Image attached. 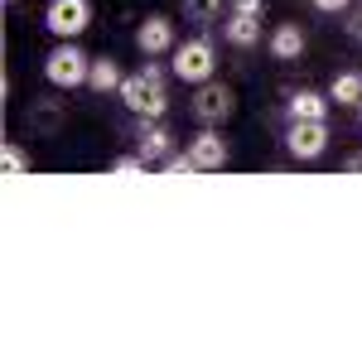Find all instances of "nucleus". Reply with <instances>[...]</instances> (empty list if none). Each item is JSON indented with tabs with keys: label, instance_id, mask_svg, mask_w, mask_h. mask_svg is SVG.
Segmentation results:
<instances>
[{
	"label": "nucleus",
	"instance_id": "obj_15",
	"mask_svg": "<svg viewBox=\"0 0 362 362\" xmlns=\"http://www.w3.org/2000/svg\"><path fill=\"white\" fill-rule=\"evenodd\" d=\"M121 83H126V73H121V63H116L112 54H102V58H92V73H87V87L92 92H121Z\"/></svg>",
	"mask_w": 362,
	"mask_h": 362
},
{
	"label": "nucleus",
	"instance_id": "obj_10",
	"mask_svg": "<svg viewBox=\"0 0 362 362\" xmlns=\"http://www.w3.org/2000/svg\"><path fill=\"white\" fill-rule=\"evenodd\" d=\"M136 150L150 160V169H160V160H169V155H174V131H169L165 121H140Z\"/></svg>",
	"mask_w": 362,
	"mask_h": 362
},
{
	"label": "nucleus",
	"instance_id": "obj_21",
	"mask_svg": "<svg viewBox=\"0 0 362 362\" xmlns=\"http://www.w3.org/2000/svg\"><path fill=\"white\" fill-rule=\"evenodd\" d=\"M232 10H247V15H266V0H232Z\"/></svg>",
	"mask_w": 362,
	"mask_h": 362
},
{
	"label": "nucleus",
	"instance_id": "obj_5",
	"mask_svg": "<svg viewBox=\"0 0 362 362\" xmlns=\"http://www.w3.org/2000/svg\"><path fill=\"white\" fill-rule=\"evenodd\" d=\"M44 29L54 39H78L92 29V0H49L44 5Z\"/></svg>",
	"mask_w": 362,
	"mask_h": 362
},
{
	"label": "nucleus",
	"instance_id": "obj_6",
	"mask_svg": "<svg viewBox=\"0 0 362 362\" xmlns=\"http://www.w3.org/2000/svg\"><path fill=\"white\" fill-rule=\"evenodd\" d=\"M285 150L295 155V160H319L324 150H329V121H290L285 126Z\"/></svg>",
	"mask_w": 362,
	"mask_h": 362
},
{
	"label": "nucleus",
	"instance_id": "obj_4",
	"mask_svg": "<svg viewBox=\"0 0 362 362\" xmlns=\"http://www.w3.org/2000/svg\"><path fill=\"white\" fill-rule=\"evenodd\" d=\"M189 112H194L198 126H227L232 112H237V92L218 78H208V83L194 87V102H189Z\"/></svg>",
	"mask_w": 362,
	"mask_h": 362
},
{
	"label": "nucleus",
	"instance_id": "obj_16",
	"mask_svg": "<svg viewBox=\"0 0 362 362\" xmlns=\"http://www.w3.org/2000/svg\"><path fill=\"white\" fill-rule=\"evenodd\" d=\"M329 97H334L338 107H358V112H362V73H334Z\"/></svg>",
	"mask_w": 362,
	"mask_h": 362
},
{
	"label": "nucleus",
	"instance_id": "obj_11",
	"mask_svg": "<svg viewBox=\"0 0 362 362\" xmlns=\"http://www.w3.org/2000/svg\"><path fill=\"white\" fill-rule=\"evenodd\" d=\"M223 39L232 49H256V44H261V15H247V10H232V5H227Z\"/></svg>",
	"mask_w": 362,
	"mask_h": 362
},
{
	"label": "nucleus",
	"instance_id": "obj_20",
	"mask_svg": "<svg viewBox=\"0 0 362 362\" xmlns=\"http://www.w3.org/2000/svg\"><path fill=\"white\" fill-rule=\"evenodd\" d=\"M348 39H353V44H362V0L348 10Z\"/></svg>",
	"mask_w": 362,
	"mask_h": 362
},
{
	"label": "nucleus",
	"instance_id": "obj_3",
	"mask_svg": "<svg viewBox=\"0 0 362 362\" xmlns=\"http://www.w3.org/2000/svg\"><path fill=\"white\" fill-rule=\"evenodd\" d=\"M169 73L179 78V83H208L213 73H218V49H213V39L208 34H194V39H184L174 54H169Z\"/></svg>",
	"mask_w": 362,
	"mask_h": 362
},
{
	"label": "nucleus",
	"instance_id": "obj_23",
	"mask_svg": "<svg viewBox=\"0 0 362 362\" xmlns=\"http://www.w3.org/2000/svg\"><path fill=\"white\" fill-rule=\"evenodd\" d=\"M5 5H20V0H5Z\"/></svg>",
	"mask_w": 362,
	"mask_h": 362
},
{
	"label": "nucleus",
	"instance_id": "obj_8",
	"mask_svg": "<svg viewBox=\"0 0 362 362\" xmlns=\"http://www.w3.org/2000/svg\"><path fill=\"white\" fill-rule=\"evenodd\" d=\"M189 155H194V165L203 169V174H218V169H227L232 150H227V140H223V126H203V131L189 140Z\"/></svg>",
	"mask_w": 362,
	"mask_h": 362
},
{
	"label": "nucleus",
	"instance_id": "obj_14",
	"mask_svg": "<svg viewBox=\"0 0 362 362\" xmlns=\"http://www.w3.org/2000/svg\"><path fill=\"white\" fill-rule=\"evenodd\" d=\"M227 5H232V0H179V15L198 29H213V25H223Z\"/></svg>",
	"mask_w": 362,
	"mask_h": 362
},
{
	"label": "nucleus",
	"instance_id": "obj_17",
	"mask_svg": "<svg viewBox=\"0 0 362 362\" xmlns=\"http://www.w3.org/2000/svg\"><path fill=\"white\" fill-rule=\"evenodd\" d=\"M155 174H169V179H179V174H184V179H194V174H203V169H198L194 155L184 150V155H169V160H160V169H155Z\"/></svg>",
	"mask_w": 362,
	"mask_h": 362
},
{
	"label": "nucleus",
	"instance_id": "obj_7",
	"mask_svg": "<svg viewBox=\"0 0 362 362\" xmlns=\"http://www.w3.org/2000/svg\"><path fill=\"white\" fill-rule=\"evenodd\" d=\"M136 49L140 58H165L179 49V39H174V20L169 15H145L136 25Z\"/></svg>",
	"mask_w": 362,
	"mask_h": 362
},
{
	"label": "nucleus",
	"instance_id": "obj_18",
	"mask_svg": "<svg viewBox=\"0 0 362 362\" xmlns=\"http://www.w3.org/2000/svg\"><path fill=\"white\" fill-rule=\"evenodd\" d=\"M0 165H5V174L15 179V174H29V155L20 140H5V155H0Z\"/></svg>",
	"mask_w": 362,
	"mask_h": 362
},
{
	"label": "nucleus",
	"instance_id": "obj_9",
	"mask_svg": "<svg viewBox=\"0 0 362 362\" xmlns=\"http://www.w3.org/2000/svg\"><path fill=\"white\" fill-rule=\"evenodd\" d=\"M334 97L329 92H314V87H290L285 92V116L290 121H329Z\"/></svg>",
	"mask_w": 362,
	"mask_h": 362
},
{
	"label": "nucleus",
	"instance_id": "obj_22",
	"mask_svg": "<svg viewBox=\"0 0 362 362\" xmlns=\"http://www.w3.org/2000/svg\"><path fill=\"white\" fill-rule=\"evenodd\" d=\"M343 169H348V174H362V155H348V160H343Z\"/></svg>",
	"mask_w": 362,
	"mask_h": 362
},
{
	"label": "nucleus",
	"instance_id": "obj_2",
	"mask_svg": "<svg viewBox=\"0 0 362 362\" xmlns=\"http://www.w3.org/2000/svg\"><path fill=\"white\" fill-rule=\"evenodd\" d=\"M87 73H92V58L83 54L78 39H58L54 49L44 54V78L58 92H73V87H87Z\"/></svg>",
	"mask_w": 362,
	"mask_h": 362
},
{
	"label": "nucleus",
	"instance_id": "obj_13",
	"mask_svg": "<svg viewBox=\"0 0 362 362\" xmlns=\"http://www.w3.org/2000/svg\"><path fill=\"white\" fill-rule=\"evenodd\" d=\"M305 44H309V34L295 20H285V25L271 29V39H266V49H271V58L276 63H295V58L305 54Z\"/></svg>",
	"mask_w": 362,
	"mask_h": 362
},
{
	"label": "nucleus",
	"instance_id": "obj_12",
	"mask_svg": "<svg viewBox=\"0 0 362 362\" xmlns=\"http://www.w3.org/2000/svg\"><path fill=\"white\" fill-rule=\"evenodd\" d=\"M63 126H68V102H58V97L29 102V131L34 136H58Z\"/></svg>",
	"mask_w": 362,
	"mask_h": 362
},
{
	"label": "nucleus",
	"instance_id": "obj_1",
	"mask_svg": "<svg viewBox=\"0 0 362 362\" xmlns=\"http://www.w3.org/2000/svg\"><path fill=\"white\" fill-rule=\"evenodd\" d=\"M116 97H121V107L136 116V121H165V112H169V73H165V63H160V58H145L140 73H131Z\"/></svg>",
	"mask_w": 362,
	"mask_h": 362
},
{
	"label": "nucleus",
	"instance_id": "obj_19",
	"mask_svg": "<svg viewBox=\"0 0 362 362\" xmlns=\"http://www.w3.org/2000/svg\"><path fill=\"white\" fill-rule=\"evenodd\" d=\"M309 5H314L319 15H348V10H353L358 0H309Z\"/></svg>",
	"mask_w": 362,
	"mask_h": 362
}]
</instances>
